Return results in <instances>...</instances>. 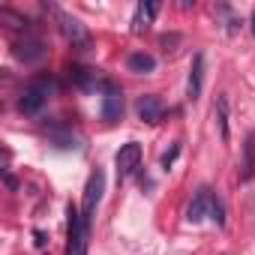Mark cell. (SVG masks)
I'll use <instances>...</instances> for the list:
<instances>
[{
	"label": "cell",
	"mask_w": 255,
	"mask_h": 255,
	"mask_svg": "<svg viewBox=\"0 0 255 255\" xmlns=\"http://www.w3.org/2000/svg\"><path fill=\"white\" fill-rule=\"evenodd\" d=\"M210 219L216 222V225H225V207H222V201L213 195V201H210Z\"/></svg>",
	"instance_id": "obj_17"
},
{
	"label": "cell",
	"mask_w": 255,
	"mask_h": 255,
	"mask_svg": "<svg viewBox=\"0 0 255 255\" xmlns=\"http://www.w3.org/2000/svg\"><path fill=\"white\" fill-rule=\"evenodd\" d=\"M216 123H219L222 141H228V96H225V93L216 96Z\"/></svg>",
	"instance_id": "obj_14"
},
{
	"label": "cell",
	"mask_w": 255,
	"mask_h": 255,
	"mask_svg": "<svg viewBox=\"0 0 255 255\" xmlns=\"http://www.w3.org/2000/svg\"><path fill=\"white\" fill-rule=\"evenodd\" d=\"M87 237L90 225L81 216V207H66V255H87Z\"/></svg>",
	"instance_id": "obj_1"
},
{
	"label": "cell",
	"mask_w": 255,
	"mask_h": 255,
	"mask_svg": "<svg viewBox=\"0 0 255 255\" xmlns=\"http://www.w3.org/2000/svg\"><path fill=\"white\" fill-rule=\"evenodd\" d=\"M126 66H129V72H138V75H147L156 69V57L147 54V51H132L129 57H126Z\"/></svg>",
	"instance_id": "obj_13"
},
{
	"label": "cell",
	"mask_w": 255,
	"mask_h": 255,
	"mask_svg": "<svg viewBox=\"0 0 255 255\" xmlns=\"http://www.w3.org/2000/svg\"><path fill=\"white\" fill-rule=\"evenodd\" d=\"M45 51L48 48H45V42L39 36H24V39L15 42V57L24 60V63H39L45 57Z\"/></svg>",
	"instance_id": "obj_7"
},
{
	"label": "cell",
	"mask_w": 255,
	"mask_h": 255,
	"mask_svg": "<svg viewBox=\"0 0 255 255\" xmlns=\"http://www.w3.org/2000/svg\"><path fill=\"white\" fill-rule=\"evenodd\" d=\"M54 78L51 75H39V78H33L24 90H21V96H18V108H21V114H39V108L48 102V96L54 93Z\"/></svg>",
	"instance_id": "obj_2"
},
{
	"label": "cell",
	"mask_w": 255,
	"mask_h": 255,
	"mask_svg": "<svg viewBox=\"0 0 255 255\" xmlns=\"http://www.w3.org/2000/svg\"><path fill=\"white\" fill-rule=\"evenodd\" d=\"M102 192H105V174H102V168H96V171L87 177L84 201H81V216H84L87 225L93 222V213H96V207H99V201H102Z\"/></svg>",
	"instance_id": "obj_4"
},
{
	"label": "cell",
	"mask_w": 255,
	"mask_h": 255,
	"mask_svg": "<svg viewBox=\"0 0 255 255\" xmlns=\"http://www.w3.org/2000/svg\"><path fill=\"white\" fill-rule=\"evenodd\" d=\"M33 240H36V246H39V249H42V246H45V234H42V231H39V228H36V231H33Z\"/></svg>",
	"instance_id": "obj_20"
},
{
	"label": "cell",
	"mask_w": 255,
	"mask_h": 255,
	"mask_svg": "<svg viewBox=\"0 0 255 255\" xmlns=\"http://www.w3.org/2000/svg\"><path fill=\"white\" fill-rule=\"evenodd\" d=\"M99 114L105 123H117L123 117V93L120 90H108L102 96V105H99Z\"/></svg>",
	"instance_id": "obj_10"
},
{
	"label": "cell",
	"mask_w": 255,
	"mask_h": 255,
	"mask_svg": "<svg viewBox=\"0 0 255 255\" xmlns=\"http://www.w3.org/2000/svg\"><path fill=\"white\" fill-rule=\"evenodd\" d=\"M180 42V36H162V45H165V51H168V45H177Z\"/></svg>",
	"instance_id": "obj_19"
},
{
	"label": "cell",
	"mask_w": 255,
	"mask_h": 255,
	"mask_svg": "<svg viewBox=\"0 0 255 255\" xmlns=\"http://www.w3.org/2000/svg\"><path fill=\"white\" fill-rule=\"evenodd\" d=\"M156 12H159V3H156V0H144V3H138V6H135V15H132V33H144V30L153 24Z\"/></svg>",
	"instance_id": "obj_11"
},
{
	"label": "cell",
	"mask_w": 255,
	"mask_h": 255,
	"mask_svg": "<svg viewBox=\"0 0 255 255\" xmlns=\"http://www.w3.org/2000/svg\"><path fill=\"white\" fill-rule=\"evenodd\" d=\"M51 141L57 147H78V135L66 126H51Z\"/></svg>",
	"instance_id": "obj_15"
},
{
	"label": "cell",
	"mask_w": 255,
	"mask_h": 255,
	"mask_svg": "<svg viewBox=\"0 0 255 255\" xmlns=\"http://www.w3.org/2000/svg\"><path fill=\"white\" fill-rule=\"evenodd\" d=\"M54 15H57V24H60V33L72 42V45H87V30H84V24L78 21V18H72V15H66V12H60L57 6H48Z\"/></svg>",
	"instance_id": "obj_5"
},
{
	"label": "cell",
	"mask_w": 255,
	"mask_h": 255,
	"mask_svg": "<svg viewBox=\"0 0 255 255\" xmlns=\"http://www.w3.org/2000/svg\"><path fill=\"white\" fill-rule=\"evenodd\" d=\"M135 111H138V117H141L144 123H159L162 114H165V105H162L159 96L147 93V96H141V99L135 102Z\"/></svg>",
	"instance_id": "obj_8"
},
{
	"label": "cell",
	"mask_w": 255,
	"mask_h": 255,
	"mask_svg": "<svg viewBox=\"0 0 255 255\" xmlns=\"http://www.w3.org/2000/svg\"><path fill=\"white\" fill-rule=\"evenodd\" d=\"M249 27H252V36H255V12H252V18H249Z\"/></svg>",
	"instance_id": "obj_21"
},
{
	"label": "cell",
	"mask_w": 255,
	"mask_h": 255,
	"mask_svg": "<svg viewBox=\"0 0 255 255\" xmlns=\"http://www.w3.org/2000/svg\"><path fill=\"white\" fill-rule=\"evenodd\" d=\"M201 84H204V54L198 51L195 60H192V69H189V81H186V96L192 102L201 96Z\"/></svg>",
	"instance_id": "obj_12"
},
{
	"label": "cell",
	"mask_w": 255,
	"mask_h": 255,
	"mask_svg": "<svg viewBox=\"0 0 255 255\" xmlns=\"http://www.w3.org/2000/svg\"><path fill=\"white\" fill-rule=\"evenodd\" d=\"M177 156H180V141H174V144H171V150H165V153H162V168L168 171V168L174 165V159H177Z\"/></svg>",
	"instance_id": "obj_18"
},
{
	"label": "cell",
	"mask_w": 255,
	"mask_h": 255,
	"mask_svg": "<svg viewBox=\"0 0 255 255\" xmlns=\"http://www.w3.org/2000/svg\"><path fill=\"white\" fill-rule=\"evenodd\" d=\"M114 165H117V177H120V180L135 177L138 168H141V144H138V141H126V144L117 150Z\"/></svg>",
	"instance_id": "obj_3"
},
{
	"label": "cell",
	"mask_w": 255,
	"mask_h": 255,
	"mask_svg": "<svg viewBox=\"0 0 255 255\" xmlns=\"http://www.w3.org/2000/svg\"><path fill=\"white\" fill-rule=\"evenodd\" d=\"M237 177L243 183H249L255 177V129L246 135L243 141V153H240V168H237Z\"/></svg>",
	"instance_id": "obj_9"
},
{
	"label": "cell",
	"mask_w": 255,
	"mask_h": 255,
	"mask_svg": "<svg viewBox=\"0 0 255 255\" xmlns=\"http://www.w3.org/2000/svg\"><path fill=\"white\" fill-rule=\"evenodd\" d=\"M0 21H6V27H12V30H21V27H27V18L24 15H18V12H12V9H0Z\"/></svg>",
	"instance_id": "obj_16"
},
{
	"label": "cell",
	"mask_w": 255,
	"mask_h": 255,
	"mask_svg": "<svg viewBox=\"0 0 255 255\" xmlns=\"http://www.w3.org/2000/svg\"><path fill=\"white\" fill-rule=\"evenodd\" d=\"M210 201H213V189L198 186V192L192 195V201L186 207V222H201L204 216H210Z\"/></svg>",
	"instance_id": "obj_6"
}]
</instances>
